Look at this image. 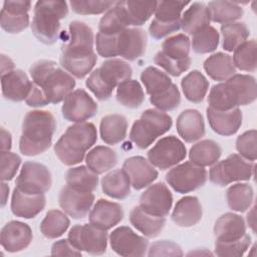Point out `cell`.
I'll use <instances>...</instances> for the list:
<instances>
[{"instance_id": "obj_17", "label": "cell", "mask_w": 257, "mask_h": 257, "mask_svg": "<svg viewBox=\"0 0 257 257\" xmlns=\"http://www.w3.org/2000/svg\"><path fill=\"white\" fill-rule=\"evenodd\" d=\"M172 205L173 195L164 183L151 185L140 197V207L153 216H167Z\"/></svg>"}, {"instance_id": "obj_4", "label": "cell", "mask_w": 257, "mask_h": 257, "mask_svg": "<svg viewBox=\"0 0 257 257\" xmlns=\"http://www.w3.org/2000/svg\"><path fill=\"white\" fill-rule=\"evenodd\" d=\"M29 73L32 81L42 90L48 103H59L72 92L75 79L53 60L42 59L31 65Z\"/></svg>"}, {"instance_id": "obj_60", "label": "cell", "mask_w": 257, "mask_h": 257, "mask_svg": "<svg viewBox=\"0 0 257 257\" xmlns=\"http://www.w3.org/2000/svg\"><path fill=\"white\" fill-rule=\"evenodd\" d=\"M12 147V139L9 132L1 127V152L10 151Z\"/></svg>"}, {"instance_id": "obj_39", "label": "cell", "mask_w": 257, "mask_h": 257, "mask_svg": "<svg viewBox=\"0 0 257 257\" xmlns=\"http://www.w3.org/2000/svg\"><path fill=\"white\" fill-rule=\"evenodd\" d=\"M65 181L71 188L86 192H93L98 185L97 175L85 166L69 169L65 174Z\"/></svg>"}, {"instance_id": "obj_22", "label": "cell", "mask_w": 257, "mask_h": 257, "mask_svg": "<svg viewBox=\"0 0 257 257\" xmlns=\"http://www.w3.org/2000/svg\"><path fill=\"white\" fill-rule=\"evenodd\" d=\"M122 170L127 174L131 185L136 190L148 187L159 175L155 167L142 156L127 158L122 164Z\"/></svg>"}, {"instance_id": "obj_16", "label": "cell", "mask_w": 257, "mask_h": 257, "mask_svg": "<svg viewBox=\"0 0 257 257\" xmlns=\"http://www.w3.org/2000/svg\"><path fill=\"white\" fill-rule=\"evenodd\" d=\"M111 249L120 256H144L149 246V241L135 233L127 226L114 229L109 235Z\"/></svg>"}, {"instance_id": "obj_38", "label": "cell", "mask_w": 257, "mask_h": 257, "mask_svg": "<svg viewBox=\"0 0 257 257\" xmlns=\"http://www.w3.org/2000/svg\"><path fill=\"white\" fill-rule=\"evenodd\" d=\"M183 93L188 100L194 103L203 101L209 89V81L199 70H192L181 81Z\"/></svg>"}, {"instance_id": "obj_9", "label": "cell", "mask_w": 257, "mask_h": 257, "mask_svg": "<svg viewBox=\"0 0 257 257\" xmlns=\"http://www.w3.org/2000/svg\"><path fill=\"white\" fill-rule=\"evenodd\" d=\"M172 124L173 120L169 114L156 108H149L133 123L130 139L139 149L144 150L169 132Z\"/></svg>"}, {"instance_id": "obj_44", "label": "cell", "mask_w": 257, "mask_h": 257, "mask_svg": "<svg viewBox=\"0 0 257 257\" xmlns=\"http://www.w3.org/2000/svg\"><path fill=\"white\" fill-rule=\"evenodd\" d=\"M210 11L211 20L216 23H231L243 16V8L234 2L211 1L207 5Z\"/></svg>"}, {"instance_id": "obj_3", "label": "cell", "mask_w": 257, "mask_h": 257, "mask_svg": "<svg viewBox=\"0 0 257 257\" xmlns=\"http://www.w3.org/2000/svg\"><path fill=\"white\" fill-rule=\"evenodd\" d=\"M257 97V84L252 75L234 74L225 82L212 86L209 106L217 110H229L239 105H247Z\"/></svg>"}, {"instance_id": "obj_5", "label": "cell", "mask_w": 257, "mask_h": 257, "mask_svg": "<svg viewBox=\"0 0 257 257\" xmlns=\"http://www.w3.org/2000/svg\"><path fill=\"white\" fill-rule=\"evenodd\" d=\"M97 140L96 128L91 122H76L68 126L54 145V152L65 166H73L83 161L85 153Z\"/></svg>"}, {"instance_id": "obj_37", "label": "cell", "mask_w": 257, "mask_h": 257, "mask_svg": "<svg viewBox=\"0 0 257 257\" xmlns=\"http://www.w3.org/2000/svg\"><path fill=\"white\" fill-rule=\"evenodd\" d=\"M85 163L93 173L99 175L109 171L117 164V156L108 147L96 146L87 153Z\"/></svg>"}, {"instance_id": "obj_56", "label": "cell", "mask_w": 257, "mask_h": 257, "mask_svg": "<svg viewBox=\"0 0 257 257\" xmlns=\"http://www.w3.org/2000/svg\"><path fill=\"white\" fill-rule=\"evenodd\" d=\"M183 251L181 247L173 242L168 240L157 241L151 245L148 255L152 256H183Z\"/></svg>"}, {"instance_id": "obj_21", "label": "cell", "mask_w": 257, "mask_h": 257, "mask_svg": "<svg viewBox=\"0 0 257 257\" xmlns=\"http://www.w3.org/2000/svg\"><path fill=\"white\" fill-rule=\"evenodd\" d=\"M33 235L31 228L20 221H10L3 226L0 232V243L7 252H19L26 249Z\"/></svg>"}, {"instance_id": "obj_24", "label": "cell", "mask_w": 257, "mask_h": 257, "mask_svg": "<svg viewBox=\"0 0 257 257\" xmlns=\"http://www.w3.org/2000/svg\"><path fill=\"white\" fill-rule=\"evenodd\" d=\"M123 219V210L115 202L99 199L89 213V222L102 230H109Z\"/></svg>"}, {"instance_id": "obj_58", "label": "cell", "mask_w": 257, "mask_h": 257, "mask_svg": "<svg viewBox=\"0 0 257 257\" xmlns=\"http://www.w3.org/2000/svg\"><path fill=\"white\" fill-rule=\"evenodd\" d=\"M51 255L58 256H81V251L75 248L68 239H62L53 243Z\"/></svg>"}, {"instance_id": "obj_26", "label": "cell", "mask_w": 257, "mask_h": 257, "mask_svg": "<svg viewBox=\"0 0 257 257\" xmlns=\"http://www.w3.org/2000/svg\"><path fill=\"white\" fill-rule=\"evenodd\" d=\"M46 204L44 194H27L15 187L11 198V211L16 217L31 219L43 211Z\"/></svg>"}, {"instance_id": "obj_45", "label": "cell", "mask_w": 257, "mask_h": 257, "mask_svg": "<svg viewBox=\"0 0 257 257\" xmlns=\"http://www.w3.org/2000/svg\"><path fill=\"white\" fill-rule=\"evenodd\" d=\"M221 33L223 37L222 47L226 51H234L240 44L245 42L249 37L250 31L243 22H231L222 24Z\"/></svg>"}, {"instance_id": "obj_62", "label": "cell", "mask_w": 257, "mask_h": 257, "mask_svg": "<svg viewBox=\"0 0 257 257\" xmlns=\"http://www.w3.org/2000/svg\"><path fill=\"white\" fill-rule=\"evenodd\" d=\"M1 191H2V196H1V207H4L7 203V199H8V194H9V187L7 186V184H5L4 182H2L1 184Z\"/></svg>"}, {"instance_id": "obj_49", "label": "cell", "mask_w": 257, "mask_h": 257, "mask_svg": "<svg viewBox=\"0 0 257 257\" xmlns=\"http://www.w3.org/2000/svg\"><path fill=\"white\" fill-rule=\"evenodd\" d=\"M188 4L190 2L187 1H157L155 19L162 22L181 20V13Z\"/></svg>"}, {"instance_id": "obj_59", "label": "cell", "mask_w": 257, "mask_h": 257, "mask_svg": "<svg viewBox=\"0 0 257 257\" xmlns=\"http://www.w3.org/2000/svg\"><path fill=\"white\" fill-rule=\"evenodd\" d=\"M25 102L27 105L32 106V107H40L48 104V101L43 94L42 90L32 81V87L31 90L25 99Z\"/></svg>"}, {"instance_id": "obj_30", "label": "cell", "mask_w": 257, "mask_h": 257, "mask_svg": "<svg viewBox=\"0 0 257 257\" xmlns=\"http://www.w3.org/2000/svg\"><path fill=\"white\" fill-rule=\"evenodd\" d=\"M211 15L207 5L194 2L181 17V28L184 32L193 35L210 26Z\"/></svg>"}, {"instance_id": "obj_41", "label": "cell", "mask_w": 257, "mask_h": 257, "mask_svg": "<svg viewBox=\"0 0 257 257\" xmlns=\"http://www.w3.org/2000/svg\"><path fill=\"white\" fill-rule=\"evenodd\" d=\"M191 41L185 34H177L167 38L162 44L160 52L167 58L175 61H185L190 57Z\"/></svg>"}, {"instance_id": "obj_10", "label": "cell", "mask_w": 257, "mask_h": 257, "mask_svg": "<svg viewBox=\"0 0 257 257\" xmlns=\"http://www.w3.org/2000/svg\"><path fill=\"white\" fill-rule=\"evenodd\" d=\"M254 162L247 161L237 154L228 156L215 164L209 173L210 181L220 187L237 181H248L254 174Z\"/></svg>"}, {"instance_id": "obj_1", "label": "cell", "mask_w": 257, "mask_h": 257, "mask_svg": "<svg viewBox=\"0 0 257 257\" xmlns=\"http://www.w3.org/2000/svg\"><path fill=\"white\" fill-rule=\"evenodd\" d=\"M93 41V31L86 23L77 20L70 22L68 42L61 46V67L76 78L86 76L97 61Z\"/></svg>"}, {"instance_id": "obj_11", "label": "cell", "mask_w": 257, "mask_h": 257, "mask_svg": "<svg viewBox=\"0 0 257 257\" xmlns=\"http://www.w3.org/2000/svg\"><path fill=\"white\" fill-rule=\"evenodd\" d=\"M208 173L204 167L194 163L185 162L171 169L166 175L168 184L180 194L193 192L207 182Z\"/></svg>"}, {"instance_id": "obj_23", "label": "cell", "mask_w": 257, "mask_h": 257, "mask_svg": "<svg viewBox=\"0 0 257 257\" xmlns=\"http://www.w3.org/2000/svg\"><path fill=\"white\" fill-rule=\"evenodd\" d=\"M207 117L211 128L221 136H232L238 132L242 124V111L240 108L217 110L210 106L207 108Z\"/></svg>"}, {"instance_id": "obj_13", "label": "cell", "mask_w": 257, "mask_h": 257, "mask_svg": "<svg viewBox=\"0 0 257 257\" xmlns=\"http://www.w3.org/2000/svg\"><path fill=\"white\" fill-rule=\"evenodd\" d=\"M68 240L80 251L91 255H101L106 251L107 233L106 230L90 224L74 225L69 233Z\"/></svg>"}, {"instance_id": "obj_18", "label": "cell", "mask_w": 257, "mask_h": 257, "mask_svg": "<svg viewBox=\"0 0 257 257\" xmlns=\"http://www.w3.org/2000/svg\"><path fill=\"white\" fill-rule=\"evenodd\" d=\"M93 201L94 195L92 192L76 190L68 185L60 190L58 196L59 206L73 219L84 218L90 211Z\"/></svg>"}, {"instance_id": "obj_7", "label": "cell", "mask_w": 257, "mask_h": 257, "mask_svg": "<svg viewBox=\"0 0 257 257\" xmlns=\"http://www.w3.org/2000/svg\"><path fill=\"white\" fill-rule=\"evenodd\" d=\"M141 80L147 93L150 94L151 103L157 109L169 111L179 106L181 102L179 88L166 72L155 66H149L143 70Z\"/></svg>"}, {"instance_id": "obj_27", "label": "cell", "mask_w": 257, "mask_h": 257, "mask_svg": "<svg viewBox=\"0 0 257 257\" xmlns=\"http://www.w3.org/2000/svg\"><path fill=\"white\" fill-rule=\"evenodd\" d=\"M246 234L244 219L234 213H225L214 225V235L218 242H233Z\"/></svg>"}, {"instance_id": "obj_50", "label": "cell", "mask_w": 257, "mask_h": 257, "mask_svg": "<svg viewBox=\"0 0 257 257\" xmlns=\"http://www.w3.org/2000/svg\"><path fill=\"white\" fill-rule=\"evenodd\" d=\"M251 244V237L247 233L237 241L215 242V253L221 257H240L245 254Z\"/></svg>"}, {"instance_id": "obj_19", "label": "cell", "mask_w": 257, "mask_h": 257, "mask_svg": "<svg viewBox=\"0 0 257 257\" xmlns=\"http://www.w3.org/2000/svg\"><path fill=\"white\" fill-rule=\"evenodd\" d=\"M30 8V1H4L0 17L2 29L11 34L26 29L29 25L28 11Z\"/></svg>"}, {"instance_id": "obj_42", "label": "cell", "mask_w": 257, "mask_h": 257, "mask_svg": "<svg viewBox=\"0 0 257 257\" xmlns=\"http://www.w3.org/2000/svg\"><path fill=\"white\" fill-rule=\"evenodd\" d=\"M70 225L66 215L59 210H50L40 224V231L45 238L55 239L63 235Z\"/></svg>"}, {"instance_id": "obj_53", "label": "cell", "mask_w": 257, "mask_h": 257, "mask_svg": "<svg viewBox=\"0 0 257 257\" xmlns=\"http://www.w3.org/2000/svg\"><path fill=\"white\" fill-rule=\"evenodd\" d=\"M1 159V180L4 181H11L21 164V158L15 154L11 153L10 151L1 152L0 154Z\"/></svg>"}, {"instance_id": "obj_25", "label": "cell", "mask_w": 257, "mask_h": 257, "mask_svg": "<svg viewBox=\"0 0 257 257\" xmlns=\"http://www.w3.org/2000/svg\"><path fill=\"white\" fill-rule=\"evenodd\" d=\"M2 95L11 101L25 100L31 90L32 81L21 69H14L1 75Z\"/></svg>"}, {"instance_id": "obj_12", "label": "cell", "mask_w": 257, "mask_h": 257, "mask_svg": "<svg viewBox=\"0 0 257 257\" xmlns=\"http://www.w3.org/2000/svg\"><path fill=\"white\" fill-rule=\"evenodd\" d=\"M147 156L154 167L167 170L182 162L187 156V150L177 137L168 136L159 140Z\"/></svg>"}, {"instance_id": "obj_48", "label": "cell", "mask_w": 257, "mask_h": 257, "mask_svg": "<svg viewBox=\"0 0 257 257\" xmlns=\"http://www.w3.org/2000/svg\"><path fill=\"white\" fill-rule=\"evenodd\" d=\"M219 32L213 26L193 34L192 48L196 53L206 54L216 50L219 45Z\"/></svg>"}, {"instance_id": "obj_28", "label": "cell", "mask_w": 257, "mask_h": 257, "mask_svg": "<svg viewBox=\"0 0 257 257\" xmlns=\"http://www.w3.org/2000/svg\"><path fill=\"white\" fill-rule=\"evenodd\" d=\"M179 136L187 143H193L205 135V123L201 112L197 109L189 108L183 110L176 123Z\"/></svg>"}, {"instance_id": "obj_52", "label": "cell", "mask_w": 257, "mask_h": 257, "mask_svg": "<svg viewBox=\"0 0 257 257\" xmlns=\"http://www.w3.org/2000/svg\"><path fill=\"white\" fill-rule=\"evenodd\" d=\"M257 133L255 130H250L239 136L236 140V149L240 156L247 161L254 162L257 157L256 141Z\"/></svg>"}, {"instance_id": "obj_20", "label": "cell", "mask_w": 257, "mask_h": 257, "mask_svg": "<svg viewBox=\"0 0 257 257\" xmlns=\"http://www.w3.org/2000/svg\"><path fill=\"white\" fill-rule=\"evenodd\" d=\"M147 34L142 28H126L119 32L116 36V52L117 56L134 61L146 51Z\"/></svg>"}, {"instance_id": "obj_8", "label": "cell", "mask_w": 257, "mask_h": 257, "mask_svg": "<svg viewBox=\"0 0 257 257\" xmlns=\"http://www.w3.org/2000/svg\"><path fill=\"white\" fill-rule=\"evenodd\" d=\"M133 74L131 65L121 59H108L94 69L85 81L86 87L100 101L111 96L113 89Z\"/></svg>"}, {"instance_id": "obj_33", "label": "cell", "mask_w": 257, "mask_h": 257, "mask_svg": "<svg viewBox=\"0 0 257 257\" xmlns=\"http://www.w3.org/2000/svg\"><path fill=\"white\" fill-rule=\"evenodd\" d=\"M131 224L146 237H157L166 224L165 217L153 216L145 212L140 206L133 208L130 213Z\"/></svg>"}, {"instance_id": "obj_2", "label": "cell", "mask_w": 257, "mask_h": 257, "mask_svg": "<svg viewBox=\"0 0 257 257\" xmlns=\"http://www.w3.org/2000/svg\"><path fill=\"white\" fill-rule=\"evenodd\" d=\"M55 128L56 120L50 111L40 109L28 111L22 122L20 153L26 157H33L47 151L51 146Z\"/></svg>"}, {"instance_id": "obj_6", "label": "cell", "mask_w": 257, "mask_h": 257, "mask_svg": "<svg viewBox=\"0 0 257 257\" xmlns=\"http://www.w3.org/2000/svg\"><path fill=\"white\" fill-rule=\"evenodd\" d=\"M67 14L68 6L65 1H37L31 23L34 36L44 44L55 43L59 36L60 20L65 18Z\"/></svg>"}, {"instance_id": "obj_55", "label": "cell", "mask_w": 257, "mask_h": 257, "mask_svg": "<svg viewBox=\"0 0 257 257\" xmlns=\"http://www.w3.org/2000/svg\"><path fill=\"white\" fill-rule=\"evenodd\" d=\"M116 36L117 34L107 35L102 33H97L95 36V47L97 53L104 57L110 58L117 56L116 52Z\"/></svg>"}, {"instance_id": "obj_54", "label": "cell", "mask_w": 257, "mask_h": 257, "mask_svg": "<svg viewBox=\"0 0 257 257\" xmlns=\"http://www.w3.org/2000/svg\"><path fill=\"white\" fill-rule=\"evenodd\" d=\"M191 59L186 60V61H174L171 59L166 58L161 54V52H157L155 57H154V62L155 64L159 65L162 67L164 70H166L169 74L173 76H180L183 72L189 69L191 65Z\"/></svg>"}, {"instance_id": "obj_51", "label": "cell", "mask_w": 257, "mask_h": 257, "mask_svg": "<svg viewBox=\"0 0 257 257\" xmlns=\"http://www.w3.org/2000/svg\"><path fill=\"white\" fill-rule=\"evenodd\" d=\"M115 1H96V0H78L70 1L71 9L80 15H95L108 11Z\"/></svg>"}, {"instance_id": "obj_32", "label": "cell", "mask_w": 257, "mask_h": 257, "mask_svg": "<svg viewBox=\"0 0 257 257\" xmlns=\"http://www.w3.org/2000/svg\"><path fill=\"white\" fill-rule=\"evenodd\" d=\"M101 140L107 145H116L123 141L127 133V120L122 114L112 113L101 118L99 125Z\"/></svg>"}, {"instance_id": "obj_31", "label": "cell", "mask_w": 257, "mask_h": 257, "mask_svg": "<svg viewBox=\"0 0 257 257\" xmlns=\"http://www.w3.org/2000/svg\"><path fill=\"white\" fill-rule=\"evenodd\" d=\"M131 26L124 1H117L115 4L101 17L98 24V32L107 35L118 34L122 30Z\"/></svg>"}, {"instance_id": "obj_34", "label": "cell", "mask_w": 257, "mask_h": 257, "mask_svg": "<svg viewBox=\"0 0 257 257\" xmlns=\"http://www.w3.org/2000/svg\"><path fill=\"white\" fill-rule=\"evenodd\" d=\"M101 189L106 196L122 200L131 194V181L122 169H116L101 179Z\"/></svg>"}, {"instance_id": "obj_43", "label": "cell", "mask_w": 257, "mask_h": 257, "mask_svg": "<svg viewBox=\"0 0 257 257\" xmlns=\"http://www.w3.org/2000/svg\"><path fill=\"white\" fill-rule=\"evenodd\" d=\"M116 99L125 107H139L145 100V93L141 83L131 78L120 82L116 89Z\"/></svg>"}, {"instance_id": "obj_29", "label": "cell", "mask_w": 257, "mask_h": 257, "mask_svg": "<svg viewBox=\"0 0 257 257\" xmlns=\"http://www.w3.org/2000/svg\"><path fill=\"white\" fill-rule=\"evenodd\" d=\"M202 215L203 211L199 199L195 196H186L177 202L171 218L176 225L187 228L198 224Z\"/></svg>"}, {"instance_id": "obj_15", "label": "cell", "mask_w": 257, "mask_h": 257, "mask_svg": "<svg viewBox=\"0 0 257 257\" xmlns=\"http://www.w3.org/2000/svg\"><path fill=\"white\" fill-rule=\"evenodd\" d=\"M97 104L84 89H76L70 92L61 107L62 116L73 122H83L91 118L97 112Z\"/></svg>"}, {"instance_id": "obj_40", "label": "cell", "mask_w": 257, "mask_h": 257, "mask_svg": "<svg viewBox=\"0 0 257 257\" xmlns=\"http://www.w3.org/2000/svg\"><path fill=\"white\" fill-rule=\"evenodd\" d=\"M254 198L253 188L249 184L237 183L226 191L228 207L236 212H245L250 208Z\"/></svg>"}, {"instance_id": "obj_35", "label": "cell", "mask_w": 257, "mask_h": 257, "mask_svg": "<svg viewBox=\"0 0 257 257\" xmlns=\"http://www.w3.org/2000/svg\"><path fill=\"white\" fill-rule=\"evenodd\" d=\"M204 69L212 79L217 81L227 80L236 74L232 56L223 52H217L209 56L204 61Z\"/></svg>"}, {"instance_id": "obj_36", "label": "cell", "mask_w": 257, "mask_h": 257, "mask_svg": "<svg viewBox=\"0 0 257 257\" xmlns=\"http://www.w3.org/2000/svg\"><path fill=\"white\" fill-rule=\"evenodd\" d=\"M222 155V149L213 140H203L190 149V161L201 167L215 165Z\"/></svg>"}, {"instance_id": "obj_46", "label": "cell", "mask_w": 257, "mask_h": 257, "mask_svg": "<svg viewBox=\"0 0 257 257\" xmlns=\"http://www.w3.org/2000/svg\"><path fill=\"white\" fill-rule=\"evenodd\" d=\"M256 41L255 39L246 40L240 44L235 50L232 57L235 67L243 71L253 72L256 70Z\"/></svg>"}, {"instance_id": "obj_14", "label": "cell", "mask_w": 257, "mask_h": 257, "mask_svg": "<svg viewBox=\"0 0 257 257\" xmlns=\"http://www.w3.org/2000/svg\"><path fill=\"white\" fill-rule=\"evenodd\" d=\"M52 184L51 174L46 166L36 162H26L16 179V188L20 191L38 195L47 192Z\"/></svg>"}, {"instance_id": "obj_47", "label": "cell", "mask_w": 257, "mask_h": 257, "mask_svg": "<svg viewBox=\"0 0 257 257\" xmlns=\"http://www.w3.org/2000/svg\"><path fill=\"white\" fill-rule=\"evenodd\" d=\"M157 1H124L125 11L132 26L145 24L155 13Z\"/></svg>"}, {"instance_id": "obj_57", "label": "cell", "mask_w": 257, "mask_h": 257, "mask_svg": "<svg viewBox=\"0 0 257 257\" xmlns=\"http://www.w3.org/2000/svg\"><path fill=\"white\" fill-rule=\"evenodd\" d=\"M180 28L181 20L174 22H162L154 18L150 24L149 32L154 39L159 40L168 36L169 34H172L175 31H178Z\"/></svg>"}, {"instance_id": "obj_61", "label": "cell", "mask_w": 257, "mask_h": 257, "mask_svg": "<svg viewBox=\"0 0 257 257\" xmlns=\"http://www.w3.org/2000/svg\"><path fill=\"white\" fill-rule=\"evenodd\" d=\"M14 62L9 56L1 54V75L14 70Z\"/></svg>"}]
</instances>
